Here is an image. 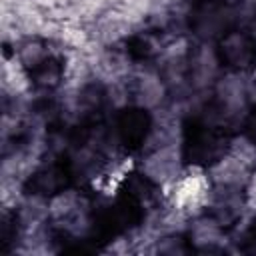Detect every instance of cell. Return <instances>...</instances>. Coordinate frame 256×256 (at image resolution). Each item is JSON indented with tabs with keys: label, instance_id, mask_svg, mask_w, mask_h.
Wrapping results in <instances>:
<instances>
[{
	"label": "cell",
	"instance_id": "obj_12",
	"mask_svg": "<svg viewBox=\"0 0 256 256\" xmlns=\"http://www.w3.org/2000/svg\"><path fill=\"white\" fill-rule=\"evenodd\" d=\"M88 208V200L78 192V190H58L48 198V212H50V222L60 224L78 210Z\"/></svg>",
	"mask_w": 256,
	"mask_h": 256
},
{
	"label": "cell",
	"instance_id": "obj_17",
	"mask_svg": "<svg viewBox=\"0 0 256 256\" xmlns=\"http://www.w3.org/2000/svg\"><path fill=\"white\" fill-rule=\"evenodd\" d=\"M226 152L232 154L234 158H238L240 162H244L246 166L256 168V140L252 136H248V134L234 136L228 142Z\"/></svg>",
	"mask_w": 256,
	"mask_h": 256
},
{
	"label": "cell",
	"instance_id": "obj_14",
	"mask_svg": "<svg viewBox=\"0 0 256 256\" xmlns=\"http://www.w3.org/2000/svg\"><path fill=\"white\" fill-rule=\"evenodd\" d=\"M32 80L42 90H58L62 86V60L50 56L44 64L32 70Z\"/></svg>",
	"mask_w": 256,
	"mask_h": 256
},
{
	"label": "cell",
	"instance_id": "obj_7",
	"mask_svg": "<svg viewBox=\"0 0 256 256\" xmlns=\"http://www.w3.org/2000/svg\"><path fill=\"white\" fill-rule=\"evenodd\" d=\"M254 168L246 166L244 162H240L238 158H234L232 154L224 152L222 156H218L210 168L206 170L208 172V178L212 184L216 186H230V188H244L250 174H252Z\"/></svg>",
	"mask_w": 256,
	"mask_h": 256
},
{
	"label": "cell",
	"instance_id": "obj_5",
	"mask_svg": "<svg viewBox=\"0 0 256 256\" xmlns=\"http://www.w3.org/2000/svg\"><path fill=\"white\" fill-rule=\"evenodd\" d=\"M218 78H220V56H218L216 48L208 40H204L190 52L188 84L194 92L204 94L206 90L214 88Z\"/></svg>",
	"mask_w": 256,
	"mask_h": 256
},
{
	"label": "cell",
	"instance_id": "obj_19",
	"mask_svg": "<svg viewBox=\"0 0 256 256\" xmlns=\"http://www.w3.org/2000/svg\"><path fill=\"white\" fill-rule=\"evenodd\" d=\"M130 100H132V92H130L128 80H118V82H112V84L104 86V102L110 108L122 110Z\"/></svg>",
	"mask_w": 256,
	"mask_h": 256
},
{
	"label": "cell",
	"instance_id": "obj_24",
	"mask_svg": "<svg viewBox=\"0 0 256 256\" xmlns=\"http://www.w3.org/2000/svg\"><path fill=\"white\" fill-rule=\"evenodd\" d=\"M248 128H250L248 136H252V138L256 140V114H254V116H250V120H248Z\"/></svg>",
	"mask_w": 256,
	"mask_h": 256
},
{
	"label": "cell",
	"instance_id": "obj_23",
	"mask_svg": "<svg viewBox=\"0 0 256 256\" xmlns=\"http://www.w3.org/2000/svg\"><path fill=\"white\" fill-rule=\"evenodd\" d=\"M248 34H250L252 40H256V14L248 20Z\"/></svg>",
	"mask_w": 256,
	"mask_h": 256
},
{
	"label": "cell",
	"instance_id": "obj_10",
	"mask_svg": "<svg viewBox=\"0 0 256 256\" xmlns=\"http://www.w3.org/2000/svg\"><path fill=\"white\" fill-rule=\"evenodd\" d=\"M14 218L18 222V230H32L46 226L50 222V212H48V196L32 192L24 194L22 202L14 210Z\"/></svg>",
	"mask_w": 256,
	"mask_h": 256
},
{
	"label": "cell",
	"instance_id": "obj_13",
	"mask_svg": "<svg viewBox=\"0 0 256 256\" xmlns=\"http://www.w3.org/2000/svg\"><path fill=\"white\" fill-rule=\"evenodd\" d=\"M12 54L28 68V70H36L40 64H44L52 52H50V44L38 36H32V38H24L14 50Z\"/></svg>",
	"mask_w": 256,
	"mask_h": 256
},
{
	"label": "cell",
	"instance_id": "obj_4",
	"mask_svg": "<svg viewBox=\"0 0 256 256\" xmlns=\"http://www.w3.org/2000/svg\"><path fill=\"white\" fill-rule=\"evenodd\" d=\"M132 102L142 110H156L166 102L168 96V84L160 70L154 68H134V72L128 78Z\"/></svg>",
	"mask_w": 256,
	"mask_h": 256
},
{
	"label": "cell",
	"instance_id": "obj_20",
	"mask_svg": "<svg viewBox=\"0 0 256 256\" xmlns=\"http://www.w3.org/2000/svg\"><path fill=\"white\" fill-rule=\"evenodd\" d=\"M184 252H186V246L178 238V234H166V236L158 238L156 244H154V254H170V256H174V254H184Z\"/></svg>",
	"mask_w": 256,
	"mask_h": 256
},
{
	"label": "cell",
	"instance_id": "obj_22",
	"mask_svg": "<svg viewBox=\"0 0 256 256\" xmlns=\"http://www.w3.org/2000/svg\"><path fill=\"white\" fill-rule=\"evenodd\" d=\"M244 198H246V210L250 216H256V170H252L246 186H244Z\"/></svg>",
	"mask_w": 256,
	"mask_h": 256
},
{
	"label": "cell",
	"instance_id": "obj_1",
	"mask_svg": "<svg viewBox=\"0 0 256 256\" xmlns=\"http://www.w3.org/2000/svg\"><path fill=\"white\" fill-rule=\"evenodd\" d=\"M166 190H168L166 200L170 204L182 208L190 216H196L204 208H208L212 182H210L206 170H202L198 166H190V168H184L182 174L178 176V180L174 184H170Z\"/></svg>",
	"mask_w": 256,
	"mask_h": 256
},
{
	"label": "cell",
	"instance_id": "obj_11",
	"mask_svg": "<svg viewBox=\"0 0 256 256\" xmlns=\"http://www.w3.org/2000/svg\"><path fill=\"white\" fill-rule=\"evenodd\" d=\"M220 54L222 58L234 68V70H246L248 64L254 60V48H252V38L246 32L234 30L228 32L222 42H220Z\"/></svg>",
	"mask_w": 256,
	"mask_h": 256
},
{
	"label": "cell",
	"instance_id": "obj_15",
	"mask_svg": "<svg viewBox=\"0 0 256 256\" xmlns=\"http://www.w3.org/2000/svg\"><path fill=\"white\" fill-rule=\"evenodd\" d=\"M90 30L86 24H80V22H64L62 26V34H60V40L56 44L62 46L64 54L70 52V50H82L88 42H90Z\"/></svg>",
	"mask_w": 256,
	"mask_h": 256
},
{
	"label": "cell",
	"instance_id": "obj_6",
	"mask_svg": "<svg viewBox=\"0 0 256 256\" xmlns=\"http://www.w3.org/2000/svg\"><path fill=\"white\" fill-rule=\"evenodd\" d=\"M90 36L98 40L104 46H118L122 40H126L130 34L138 32L140 26H136L122 10L118 8H108L102 12L92 24H88Z\"/></svg>",
	"mask_w": 256,
	"mask_h": 256
},
{
	"label": "cell",
	"instance_id": "obj_16",
	"mask_svg": "<svg viewBox=\"0 0 256 256\" xmlns=\"http://www.w3.org/2000/svg\"><path fill=\"white\" fill-rule=\"evenodd\" d=\"M24 198V182L18 178L0 176V204L4 214L14 212Z\"/></svg>",
	"mask_w": 256,
	"mask_h": 256
},
{
	"label": "cell",
	"instance_id": "obj_8",
	"mask_svg": "<svg viewBox=\"0 0 256 256\" xmlns=\"http://www.w3.org/2000/svg\"><path fill=\"white\" fill-rule=\"evenodd\" d=\"M188 234L190 242L198 250H216L222 248L228 240L224 226L212 216V214H196L188 222Z\"/></svg>",
	"mask_w": 256,
	"mask_h": 256
},
{
	"label": "cell",
	"instance_id": "obj_3",
	"mask_svg": "<svg viewBox=\"0 0 256 256\" xmlns=\"http://www.w3.org/2000/svg\"><path fill=\"white\" fill-rule=\"evenodd\" d=\"M182 144H166L144 152L140 160V176L150 180L154 186L168 188L182 174Z\"/></svg>",
	"mask_w": 256,
	"mask_h": 256
},
{
	"label": "cell",
	"instance_id": "obj_2",
	"mask_svg": "<svg viewBox=\"0 0 256 256\" xmlns=\"http://www.w3.org/2000/svg\"><path fill=\"white\" fill-rule=\"evenodd\" d=\"M212 90H214V100L226 112L228 124H236L238 120L242 122L252 102L250 74H246V70H232V72L220 74Z\"/></svg>",
	"mask_w": 256,
	"mask_h": 256
},
{
	"label": "cell",
	"instance_id": "obj_21",
	"mask_svg": "<svg viewBox=\"0 0 256 256\" xmlns=\"http://www.w3.org/2000/svg\"><path fill=\"white\" fill-rule=\"evenodd\" d=\"M36 4L40 6V10L48 16V18H56V20H66V12L72 4V0H36Z\"/></svg>",
	"mask_w": 256,
	"mask_h": 256
},
{
	"label": "cell",
	"instance_id": "obj_9",
	"mask_svg": "<svg viewBox=\"0 0 256 256\" xmlns=\"http://www.w3.org/2000/svg\"><path fill=\"white\" fill-rule=\"evenodd\" d=\"M0 86H2V96H26V94H32V88H34L32 74L14 54L2 58Z\"/></svg>",
	"mask_w": 256,
	"mask_h": 256
},
{
	"label": "cell",
	"instance_id": "obj_18",
	"mask_svg": "<svg viewBox=\"0 0 256 256\" xmlns=\"http://www.w3.org/2000/svg\"><path fill=\"white\" fill-rule=\"evenodd\" d=\"M34 192L44 194V196H52L58 190H62V174L54 168V166H44L42 170L38 168L34 172Z\"/></svg>",
	"mask_w": 256,
	"mask_h": 256
}]
</instances>
